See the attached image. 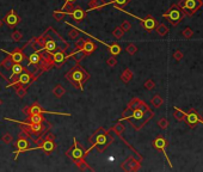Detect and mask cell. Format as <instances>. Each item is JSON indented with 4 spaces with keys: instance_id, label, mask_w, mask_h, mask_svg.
Returning <instances> with one entry per match:
<instances>
[{
    "instance_id": "1",
    "label": "cell",
    "mask_w": 203,
    "mask_h": 172,
    "mask_svg": "<svg viewBox=\"0 0 203 172\" xmlns=\"http://www.w3.org/2000/svg\"><path fill=\"white\" fill-rule=\"evenodd\" d=\"M110 132L109 130H106L105 133H99V134H96V133H93L92 135L90 136V139H89V141H90V144H91V147L87 149V151H85V153L87 154L92 148H97V151L102 153V152H104L109 145H111L112 142H114V137L109 134Z\"/></svg>"
},
{
    "instance_id": "2",
    "label": "cell",
    "mask_w": 203,
    "mask_h": 172,
    "mask_svg": "<svg viewBox=\"0 0 203 172\" xmlns=\"http://www.w3.org/2000/svg\"><path fill=\"white\" fill-rule=\"evenodd\" d=\"M66 78L69 82L73 84V86L79 90H83V85L90 79V73L87 72L84 67L79 66V64H77L69 72L66 74Z\"/></svg>"
},
{
    "instance_id": "3",
    "label": "cell",
    "mask_w": 203,
    "mask_h": 172,
    "mask_svg": "<svg viewBox=\"0 0 203 172\" xmlns=\"http://www.w3.org/2000/svg\"><path fill=\"white\" fill-rule=\"evenodd\" d=\"M185 16H194L203 6V0H180L178 4Z\"/></svg>"
},
{
    "instance_id": "4",
    "label": "cell",
    "mask_w": 203,
    "mask_h": 172,
    "mask_svg": "<svg viewBox=\"0 0 203 172\" xmlns=\"http://www.w3.org/2000/svg\"><path fill=\"white\" fill-rule=\"evenodd\" d=\"M184 13H183V11L180 7H178V5L177 4H173V5H171V7L170 10L167 11L166 13H164L163 15V17L165 19H167L173 27H177L182 20L184 18Z\"/></svg>"
},
{
    "instance_id": "5",
    "label": "cell",
    "mask_w": 203,
    "mask_h": 172,
    "mask_svg": "<svg viewBox=\"0 0 203 172\" xmlns=\"http://www.w3.org/2000/svg\"><path fill=\"white\" fill-rule=\"evenodd\" d=\"M23 112L25 115H34V114H53V115H61V116H71V114H66V112H54V111H48L44 110L38 103H34L30 107H25L23 109Z\"/></svg>"
},
{
    "instance_id": "6",
    "label": "cell",
    "mask_w": 203,
    "mask_h": 172,
    "mask_svg": "<svg viewBox=\"0 0 203 172\" xmlns=\"http://www.w3.org/2000/svg\"><path fill=\"white\" fill-rule=\"evenodd\" d=\"M66 155H68L69 158H72L73 160H79V159H84L86 153H85L83 147L79 145V142L77 141V139L74 137L73 146L66 152Z\"/></svg>"
},
{
    "instance_id": "7",
    "label": "cell",
    "mask_w": 203,
    "mask_h": 172,
    "mask_svg": "<svg viewBox=\"0 0 203 172\" xmlns=\"http://www.w3.org/2000/svg\"><path fill=\"white\" fill-rule=\"evenodd\" d=\"M29 135L23 130V132H20L18 134V140H17V142H16V146H17V151L14 152L13 154H16V157H14V159H17V154L18 153H22V152H25V151H29L30 149V147H29Z\"/></svg>"
},
{
    "instance_id": "8",
    "label": "cell",
    "mask_w": 203,
    "mask_h": 172,
    "mask_svg": "<svg viewBox=\"0 0 203 172\" xmlns=\"http://www.w3.org/2000/svg\"><path fill=\"white\" fill-rule=\"evenodd\" d=\"M168 145V142H167V140L164 137L163 134H159V135L153 140V142H152V146H153V148L154 149H157V151H160V152H163V153L165 154V157H166L167 159V163L168 165L172 167V164H171V160L168 159V157H167L166 154V147Z\"/></svg>"
},
{
    "instance_id": "9",
    "label": "cell",
    "mask_w": 203,
    "mask_h": 172,
    "mask_svg": "<svg viewBox=\"0 0 203 172\" xmlns=\"http://www.w3.org/2000/svg\"><path fill=\"white\" fill-rule=\"evenodd\" d=\"M140 167H141V160H136L133 157H129L121 165V169L123 171H138Z\"/></svg>"
},
{
    "instance_id": "10",
    "label": "cell",
    "mask_w": 203,
    "mask_h": 172,
    "mask_svg": "<svg viewBox=\"0 0 203 172\" xmlns=\"http://www.w3.org/2000/svg\"><path fill=\"white\" fill-rule=\"evenodd\" d=\"M139 20H140V23H141L142 27H143L147 32H151V31L155 30V27H158L157 19L154 18L152 15H148L147 17H146V18H143V19L139 18Z\"/></svg>"
},
{
    "instance_id": "11",
    "label": "cell",
    "mask_w": 203,
    "mask_h": 172,
    "mask_svg": "<svg viewBox=\"0 0 203 172\" xmlns=\"http://www.w3.org/2000/svg\"><path fill=\"white\" fill-rule=\"evenodd\" d=\"M185 123L189 126L190 128H195L198 123H200V116H198V114L193 110V109H190L189 110V112L186 114V116H185Z\"/></svg>"
},
{
    "instance_id": "12",
    "label": "cell",
    "mask_w": 203,
    "mask_h": 172,
    "mask_svg": "<svg viewBox=\"0 0 203 172\" xmlns=\"http://www.w3.org/2000/svg\"><path fill=\"white\" fill-rule=\"evenodd\" d=\"M52 59H53V62L55 66H61V65L65 62L66 60L68 59V55L66 54L65 50L62 49H59V50H55L52 53Z\"/></svg>"
},
{
    "instance_id": "13",
    "label": "cell",
    "mask_w": 203,
    "mask_h": 172,
    "mask_svg": "<svg viewBox=\"0 0 203 172\" xmlns=\"http://www.w3.org/2000/svg\"><path fill=\"white\" fill-rule=\"evenodd\" d=\"M2 52H5L6 54L9 55L10 57L13 60V62H18V64H22L27 57H25V55L24 53L22 52V49H19V48H16L14 50H12V52H7L6 49H1Z\"/></svg>"
},
{
    "instance_id": "14",
    "label": "cell",
    "mask_w": 203,
    "mask_h": 172,
    "mask_svg": "<svg viewBox=\"0 0 203 172\" xmlns=\"http://www.w3.org/2000/svg\"><path fill=\"white\" fill-rule=\"evenodd\" d=\"M6 24H7V27H14L17 24H18L19 22H20V18H19V16L16 13V11L14 10H11L9 13L5 16V18L2 19Z\"/></svg>"
},
{
    "instance_id": "15",
    "label": "cell",
    "mask_w": 203,
    "mask_h": 172,
    "mask_svg": "<svg viewBox=\"0 0 203 172\" xmlns=\"http://www.w3.org/2000/svg\"><path fill=\"white\" fill-rule=\"evenodd\" d=\"M42 36H43V35H42ZM59 48H60V47H59V44H57V42H56L55 40H52V38H47V37H44L43 50H46V52H48V53H53V52L57 50Z\"/></svg>"
},
{
    "instance_id": "16",
    "label": "cell",
    "mask_w": 203,
    "mask_h": 172,
    "mask_svg": "<svg viewBox=\"0 0 203 172\" xmlns=\"http://www.w3.org/2000/svg\"><path fill=\"white\" fill-rule=\"evenodd\" d=\"M106 5H109V4L105 0H90L89 1V11H91V10H102Z\"/></svg>"
},
{
    "instance_id": "17",
    "label": "cell",
    "mask_w": 203,
    "mask_h": 172,
    "mask_svg": "<svg viewBox=\"0 0 203 172\" xmlns=\"http://www.w3.org/2000/svg\"><path fill=\"white\" fill-rule=\"evenodd\" d=\"M19 84L20 85H23V86H27V85H30L31 82H34V79H32V75L30 74L29 72H24L20 73L19 74Z\"/></svg>"
},
{
    "instance_id": "18",
    "label": "cell",
    "mask_w": 203,
    "mask_h": 172,
    "mask_svg": "<svg viewBox=\"0 0 203 172\" xmlns=\"http://www.w3.org/2000/svg\"><path fill=\"white\" fill-rule=\"evenodd\" d=\"M72 15V17L74 18V20L77 22V23H79V22H81L85 17H86V12L84 11L81 7H75L74 11L71 13Z\"/></svg>"
},
{
    "instance_id": "19",
    "label": "cell",
    "mask_w": 203,
    "mask_h": 172,
    "mask_svg": "<svg viewBox=\"0 0 203 172\" xmlns=\"http://www.w3.org/2000/svg\"><path fill=\"white\" fill-rule=\"evenodd\" d=\"M28 126L32 133V135H37V134L39 135L41 133L44 132V126L42 123H30V122H28Z\"/></svg>"
},
{
    "instance_id": "20",
    "label": "cell",
    "mask_w": 203,
    "mask_h": 172,
    "mask_svg": "<svg viewBox=\"0 0 203 172\" xmlns=\"http://www.w3.org/2000/svg\"><path fill=\"white\" fill-rule=\"evenodd\" d=\"M96 49H97V45L94 44L92 41H86L85 40V43H84V47L81 50L86 54V56L87 55H91Z\"/></svg>"
},
{
    "instance_id": "21",
    "label": "cell",
    "mask_w": 203,
    "mask_h": 172,
    "mask_svg": "<svg viewBox=\"0 0 203 172\" xmlns=\"http://www.w3.org/2000/svg\"><path fill=\"white\" fill-rule=\"evenodd\" d=\"M69 56L73 59V61L75 62V64H80V62H81V60H83L84 57L86 56V54L84 53L81 49H77V50L73 52V53L69 55Z\"/></svg>"
},
{
    "instance_id": "22",
    "label": "cell",
    "mask_w": 203,
    "mask_h": 172,
    "mask_svg": "<svg viewBox=\"0 0 203 172\" xmlns=\"http://www.w3.org/2000/svg\"><path fill=\"white\" fill-rule=\"evenodd\" d=\"M74 163L77 165V167L80 170V171H93V169L86 163L84 159H79V160H74Z\"/></svg>"
},
{
    "instance_id": "23",
    "label": "cell",
    "mask_w": 203,
    "mask_h": 172,
    "mask_svg": "<svg viewBox=\"0 0 203 172\" xmlns=\"http://www.w3.org/2000/svg\"><path fill=\"white\" fill-rule=\"evenodd\" d=\"M103 43H104V42H103ZM104 44L109 48V53H110L111 55H114V56L120 55L121 52H122V48H121V45L118 44V43H112V44H106V43H104Z\"/></svg>"
},
{
    "instance_id": "24",
    "label": "cell",
    "mask_w": 203,
    "mask_h": 172,
    "mask_svg": "<svg viewBox=\"0 0 203 172\" xmlns=\"http://www.w3.org/2000/svg\"><path fill=\"white\" fill-rule=\"evenodd\" d=\"M46 153H52L54 149H55V142L53 141V140H44V142H43V145L41 147Z\"/></svg>"
},
{
    "instance_id": "25",
    "label": "cell",
    "mask_w": 203,
    "mask_h": 172,
    "mask_svg": "<svg viewBox=\"0 0 203 172\" xmlns=\"http://www.w3.org/2000/svg\"><path fill=\"white\" fill-rule=\"evenodd\" d=\"M27 122H30V123H43V122H44V117L42 116V114L28 115V117H27Z\"/></svg>"
},
{
    "instance_id": "26",
    "label": "cell",
    "mask_w": 203,
    "mask_h": 172,
    "mask_svg": "<svg viewBox=\"0 0 203 172\" xmlns=\"http://www.w3.org/2000/svg\"><path fill=\"white\" fill-rule=\"evenodd\" d=\"M133 72L130 71L129 68H124V71L122 72V74H121V80L124 82V84H128L129 82H131V79H133Z\"/></svg>"
},
{
    "instance_id": "27",
    "label": "cell",
    "mask_w": 203,
    "mask_h": 172,
    "mask_svg": "<svg viewBox=\"0 0 203 172\" xmlns=\"http://www.w3.org/2000/svg\"><path fill=\"white\" fill-rule=\"evenodd\" d=\"M65 93H66L65 87H64L62 85H60V84H57L55 87L53 89V94L55 96L56 98H61V97H62Z\"/></svg>"
},
{
    "instance_id": "28",
    "label": "cell",
    "mask_w": 203,
    "mask_h": 172,
    "mask_svg": "<svg viewBox=\"0 0 203 172\" xmlns=\"http://www.w3.org/2000/svg\"><path fill=\"white\" fill-rule=\"evenodd\" d=\"M29 44L32 45V48H34V50H35V52H41V50H43V45H42V43L39 42L38 37L32 38V40L29 42Z\"/></svg>"
},
{
    "instance_id": "29",
    "label": "cell",
    "mask_w": 203,
    "mask_h": 172,
    "mask_svg": "<svg viewBox=\"0 0 203 172\" xmlns=\"http://www.w3.org/2000/svg\"><path fill=\"white\" fill-rule=\"evenodd\" d=\"M124 129H126V127H124L123 123H121V121L120 122H117V123H115V124L111 127V130H114V132L116 133V135H118V136H121L123 134Z\"/></svg>"
},
{
    "instance_id": "30",
    "label": "cell",
    "mask_w": 203,
    "mask_h": 172,
    "mask_svg": "<svg viewBox=\"0 0 203 172\" xmlns=\"http://www.w3.org/2000/svg\"><path fill=\"white\" fill-rule=\"evenodd\" d=\"M155 31H157V34L159 35V36L164 37V36H166L167 34H168L170 29H168L167 25H165V24H159V25L155 27Z\"/></svg>"
},
{
    "instance_id": "31",
    "label": "cell",
    "mask_w": 203,
    "mask_h": 172,
    "mask_svg": "<svg viewBox=\"0 0 203 172\" xmlns=\"http://www.w3.org/2000/svg\"><path fill=\"white\" fill-rule=\"evenodd\" d=\"M151 104H152V107H154V108H160V107L164 104V99H163L159 94H155V96H153V98L151 99Z\"/></svg>"
},
{
    "instance_id": "32",
    "label": "cell",
    "mask_w": 203,
    "mask_h": 172,
    "mask_svg": "<svg viewBox=\"0 0 203 172\" xmlns=\"http://www.w3.org/2000/svg\"><path fill=\"white\" fill-rule=\"evenodd\" d=\"M185 116H186V114H185L183 110H180V109H178L177 107L175 108V111H173V117L177 120V121H179V122H182V121H184L185 120Z\"/></svg>"
},
{
    "instance_id": "33",
    "label": "cell",
    "mask_w": 203,
    "mask_h": 172,
    "mask_svg": "<svg viewBox=\"0 0 203 172\" xmlns=\"http://www.w3.org/2000/svg\"><path fill=\"white\" fill-rule=\"evenodd\" d=\"M29 62L39 65V62H41V53L39 52H34L32 54L29 55Z\"/></svg>"
},
{
    "instance_id": "34",
    "label": "cell",
    "mask_w": 203,
    "mask_h": 172,
    "mask_svg": "<svg viewBox=\"0 0 203 172\" xmlns=\"http://www.w3.org/2000/svg\"><path fill=\"white\" fill-rule=\"evenodd\" d=\"M14 89H16V93H17V96L19 98H24L25 97V94H27V87L25 86L18 84V85L14 86Z\"/></svg>"
},
{
    "instance_id": "35",
    "label": "cell",
    "mask_w": 203,
    "mask_h": 172,
    "mask_svg": "<svg viewBox=\"0 0 203 172\" xmlns=\"http://www.w3.org/2000/svg\"><path fill=\"white\" fill-rule=\"evenodd\" d=\"M13 64H14V62H13V60H12L10 56H7V57H5V59H4V61L1 62L0 66H1V67H4L6 71H10V69L12 68Z\"/></svg>"
},
{
    "instance_id": "36",
    "label": "cell",
    "mask_w": 203,
    "mask_h": 172,
    "mask_svg": "<svg viewBox=\"0 0 203 172\" xmlns=\"http://www.w3.org/2000/svg\"><path fill=\"white\" fill-rule=\"evenodd\" d=\"M74 9H75V7L73 6V4H72V2H67V1H65L64 6L61 7V11H62V12H65L66 15H71V13L74 11Z\"/></svg>"
},
{
    "instance_id": "37",
    "label": "cell",
    "mask_w": 203,
    "mask_h": 172,
    "mask_svg": "<svg viewBox=\"0 0 203 172\" xmlns=\"http://www.w3.org/2000/svg\"><path fill=\"white\" fill-rule=\"evenodd\" d=\"M11 71L12 73H16V74H20V73H23L25 71V68L22 66V64H18V62H14L13 66H12V68H11Z\"/></svg>"
},
{
    "instance_id": "38",
    "label": "cell",
    "mask_w": 203,
    "mask_h": 172,
    "mask_svg": "<svg viewBox=\"0 0 203 172\" xmlns=\"http://www.w3.org/2000/svg\"><path fill=\"white\" fill-rule=\"evenodd\" d=\"M124 35V31L122 30V27H116L114 30H112V36L115 37L116 40H121L122 37Z\"/></svg>"
},
{
    "instance_id": "39",
    "label": "cell",
    "mask_w": 203,
    "mask_h": 172,
    "mask_svg": "<svg viewBox=\"0 0 203 172\" xmlns=\"http://www.w3.org/2000/svg\"><path fill=\"white\" fill-rule=\"evenodd\" d=\"M141 102H142V100L140 99V98H138V97H134V98L129 102L128 108L133 109V110H134V109H138L139 107H140V104H141Z\"/></svg>"
},
{
    "instance_id": "40",
    "label": "cell",
    "mask_w": 203,
    "mask_h": 172,
    "mask_svg": "<svg viewBox=\"0 0 203 172\" xmlns=\"http://www.w3.org/2000/svg\"><path fill=\"white\" fill-rule=\"evenodd\" d=\"M133 109H130L127 107V109L122 112V117L120 118V121H123V120H130L131 118V116H133Z\"/></svg>"
},
{
    "instance_id": "41",
    "label": "cell",
    "mask_w": 203,
    "mask_h": 172,
    "mask_svg": "<svg viewBox=\"0 0 203 172\" xmlns=\"http://www.w3.org/2000/svg\"><path fill=\"white\" fill-rule=\"evenodd\" d=\"M65 12H62L61 10H55L54 12H53V17L55 18V20L57 22H62L64 20V17H65Z\"/></svg>"
},
{
    "instance_id": "42",
    "label": "cell",
    "mask_w": 203,
    "mask_h": 172,
    "mask_svg": "<svg viewBox=\"0 0 203 172\" xmlns=\"http://www.w3.org/2000/svg\"><path fill=\"white\" fill-rule=\"evenodd\" d=\"M130 1L131 0H110V1H108V4H115V6L121 7V6H126Z\"/></svg>"
},
{
    "instance_id": "43",
    "label": "cell",
    "mask_w": 203,
    "mask_h": 172,
    "mask_svg": "<svg viewBox=\"0 0 203 172\" xmlns=\"http://www.w3.org/2000/svg\"><path fill=\"white\" fill-rule=\"evenodd\" d=\"M182 36L186 38V40H190L191 37L194 36V30L191 27H185L184 30L182 31Z\"/></svg>"
},
{
    "instance_id": "44",
    "label": "cell",
    "mask_w": 203,
    "mask_h": 172,
    "mask_svg": "<svg viewBox=\"0 0 203 172\" xmlns=\"http://www.w3.org/2000/svg\"><path fill=\"white\" fill-rule=\"evenodd\" d=\"M11 38H12V41H14V42H19V41H22V38H23V34H22L19 30H14V31L12 32V35H11Z\"/></svg>"
},
{
    "instance_id": "45",
    "label": "cell",
    "mask_w": 203,
    "mask_h": 172,
    "mask_svg": "<svg viewBox=\"0 0 203 172\" xmlns=\"http://www.w3.org/2000/svg\"><path fill=\"white\" fill-rule=\"evenodd\" d=\"M126 52H127L129 55L136 54V52H138V47L134 44V43H129V44L127 45V48H126Z\"/></svg>"
},
{
    "instance_id": "46",
    "label": "cell",
    "mask_w": 203,
    "mask_h": 172,
    "mask_svg": "<svg viewBox=\"0 0 203 172\" xmlns=\"http://www.w3.org/2000/svg\"><path fill=\"white\" fill-rule=\"evenodd\" d=\"M80 35V31L78 30V29H72V30H69V32H68V37H69V40H77L78 37Z\"/></svg>"
},
{
    "instance_id": "47",
    "label": "cell",
    "mask_w": 203,
    "mask_h": 172,
    "mask_svg": "<svg viewBox=\"0 0 203 172\" xmlns=\"http://www.w3.org/2000/svg\"><path fill=\"white\" fill-rule=\"evenodd\" d=\"M1 141L5 142V144H7V145H10V144L13 141V136L11 135L10 133H5L4 135L1 136Z\"/></svg>"
},
{
    "instance_id": "48",
    "label": "cell",
    "mask_w": 203,
    "mask_h": 172,
    "mask_svg": "<svg viewBox=\"0 0 203 172\" xmlns=\"http://www.w3.org/2000/svg\"><path fill=\"white\" fill-rule=\"evenodd\" d=\"M158 126L161 128V129H167L168 127V121H167L166 117H161L159 121H158Z\"/></svg>"
},
{
    "instance_id": "49",
    "label": "cell",
    "mask_w": 203,
    "mask_h": 172,
    "mask_svg": "<svg viewBox=\"0 0 203 172\" xmlns=\"http://www.w3.org/2000/svg\"><path fill=\"white\" fill-rule=\"evenodd\" d=\"M38 68V65L36 64H31V62H29L28 66H27V72H29L30 74H34V73L36 72V69Z\"/></svg>"
},
{
    "instance_id": "50",
    "label": "cell",
    "mask_w": 203,
    "mask_h": 172,
    "mask_svg": "<svg viewBox=\"0 0 203 172\" xmlns=\"http://www.w3.org/2000/svg\"><path fill=\"white\" fill-rule=\"evenodd\" d=\"M106 65H108L109 67H111V68H112V67H115V66L117 65V60H116V57H115L114 55H111L110 57H108V59H106Z\"/></svg>"
},
{
    "instance_id": "51",
    "label": "cell",
    "mask_w": 203,
    "mask_h": 172,
    "mask_svg": "<svg viewBox=\"0 0 203 172\" xmlns=\"http://www.w3.org/2000/svg\"><path fill=\"white\" fill-rule=\"evenodd\" d=\"M143 86H145V89H147V90L151 91V90H153V89L155 87V82H153L152 79H148V80L145 82V85H143Z\"/></svg>"
},
{
    "instance_id": "52",
    "label": "cell",
    "mask_w": 203,
    "mask_h": 172,
    "mask_svg": "<svg viewBox=\"0 0 203 172\" xmlns=\"http://www.w3.org/2000/svg\"><path fill=\"white\" fill-rule=\"evenodd\" d=\"M121 27H122V30H123L124 32H128L130 29H131V23H130V22H128V20H124V22L122 23Z\"/></svg>"
},
{
    "instance_id": "53",
    "label": "cell",
    "mask_w": 203,
    "mask_h": 172,
    "mask_svg": "<svg viewBox=\"0 0 203 172\" xmlns=\"http://www.w3.org/2000/svg\"><path fill=\"white\" fill-rule=\"evenodd\" d=\"M41 137H42L43 140H53V141H55V135L52 134V133H48V132H46Z\"/></svg>"
},
{
    "instance_id": "54",
    "label": "cell",
    "mask_w": 203,
    "mask_h": 172,
    "mask_svg": "<svg viewBox=\"0 0 203 172\" xmlns=\"http://www.w3.org/2000/svg\"><path fill=\"white\" fill-rule=\"evenodd\" d=\"M84 43H85V40H83V38H78V41H77L75 44H74L75 49H83Z\"/></svg>"
},
{
    "instance_id": "55",
    "label": "cell",
    "mask_w": 203,
    "mask_h": 172,
    "mask_svg": "<svg viewBox=\"0 0 203 172\" xmlns=\"http://www.w3.org/2000/svg\"><path fill=\"white\" fill-rule=\"evenodd\" d=\"M183 53L180 52V50H176L175 52V54H173V59H175L176 61H180L182 59H183Z\"/></svg>"
},
{
    "instance_id": "56",
    "label": "cell",
    "mask_w": 203,
    "mask_h": 172,
    "mask_svg": "<svg viewBox=\"0 0 203 172\" xmlns=\"http://www.w3.org/2000/svg\"><path fill=\"white\" fill-rule=\"evenodd\" d=\"M65 1H67V2H72V4H73L74 1H77V0H65Z\"/></svg>"
},
{
    "instance_id": "57",
    "label": "cell",
    "mask_w": 203,
    "mask_h": 172,
    "mask_svg": "<svg viewBox=\"0 0 203 172\" xmlns=\"http://www.w3.org/2000/svg\"><path fill=\"white\" fill-rule=\"evenodd\" d=\"M2 24H4V20H2V19H0V27H2Z\"/></svg>"
},
{
    "instance_id": "58",
    "label": "cell",
    "mask_w": 203,
    "mask_h": 172,
    "mask_svg": "<svg viewBox=\"0 0 203 172\" xmlns=\"http://www.w3.org/2000/svg\"><path fill=\"white\" fill-rule=\"evenodd\" d=\"M1 105H2V99L0 98V107H1Z\"/></svg>"
},
{
    "instance_id": "59",
    "label": "cell",
    "mask_w": 203,
    "mask_h": 172,
    "mask_svg": "<svg viewBox=\"0 0 203 172\" xmlns=\"http://www.w3.org/2000/svg\"><path fill=\"white\" fill-rule=\"evenodd\" d=\"M200 122H201V123H203V117H202V118H200Z\"/></svg>"
}]
</instances>
